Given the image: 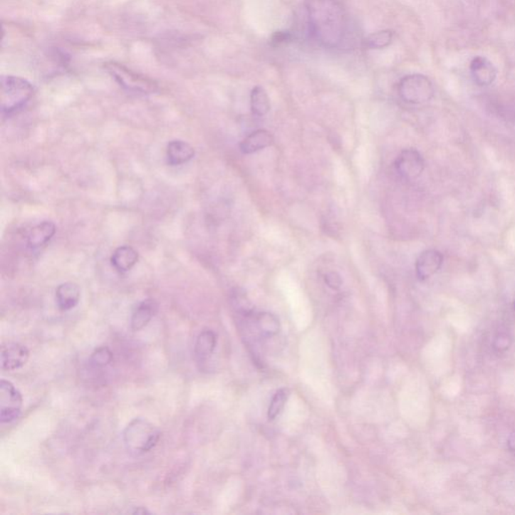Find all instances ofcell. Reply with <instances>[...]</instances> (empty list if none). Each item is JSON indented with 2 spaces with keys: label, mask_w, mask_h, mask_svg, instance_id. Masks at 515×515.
Returning <instances> with one entry per match:
<instances>
[{
  "label": "cell",
  "mask_w": 515,
  "mask_h": 515,
  "mask_svg": "<svg viewBox=\"0 0 515 515\" xmlns=\"http://www.w3.org/2000/svg\"><path fill=\"white\" fill-rule=\"evenodd\" d=\"M309 31L319 45L339 48L348 31V18L338 0H305Z\"/></svg>",
  "instance_id": "1"
},
{
  "label": "cell",
  "mask_w": 515,
  "mask_h": 515,
  "mask_svg": "<svg viewBox=\"0 0 515 515\" xmlns=\"http://www.w3.org/2000/svg\"><path fill=\"white\" fill-rule=\"evenodd\" d=\"M35 94L33 85L24 78L2 76L0 88V109L9 116L19 112L31 101Z\"/></svg>",
  "instance_id": "2"
},
{
  "label": "cell",
  "mask_w": 515,
  "mask_h": 515,
  "mask_svg": "<svg viewBox=\"0 0 515 515\" xmlns=\"http://www.w3.org/2000/svg\"><path fill=\"white\" fill-rule=\"evenodd\" d=\"M160 439V431L143 418L132 420L124 430L123 440L132 455H141L152 450Z\"/></svg>",
  "instance_id": "3"
},
{
  "label": "cell",
  "mask_w": 515,
  "mask_h": 515,
  "mask_svg": "<svg viewBox=\"0 0 515 515\" xmlns=\"http://www.w3.org/2000/svg\"><path fill=\"white\" fill-rule=\"evenodd\" d=\"M105 70L122 88L127 91L137 94H155L158 91V85L155 80L133 72L121 63L109 62L105 63Z\"/></svg>",
  "instance_id": "4"
},
{
  "label": "cell",
  "mask_w": 515,
  "mask_h": 515,
  "mask_svg": "<svg viewBox=\"0 0 515 515\" xmlns=\"http://www.w3.org/2000/svg\"><path fill=\"white\" fill-rule=\"evenodd\" d=\"M397 92L402 101L409 104H423L434 96V87L426 76L412 74L400 80Z\"/></svg>",
  "instance_id": "5"
},
{
  "label": "cell",
  "mask_w": 515,
  "mask_h": 515,
  "mask_svg": "<svg viewBox=\"0 0 515 515\" xmlns=\"http://www.w3.org/2000/svg\"><path fill=\"white\" fill-rule=\"evenodd\" d=\"M23 407V395L11 382H0V421L11 423L19 419Z\"/></svg>",
  "instance_id": "6"
},
{
  "label": "cell",
  "mask_w": 515,
  "mask_h": 515,
  "mask_svg": "<svg viewBox=\"0 0 515 515\" xmlns=\"http://www.w3.org/2000/svg\"><path fill=\"white\" fill-rule=\"evenodd\" d=\"M395 168L400 177L405 180H415L423 172L425 162L418 150L407 148L397 156L395 161Z\"/></svg>",
  "instance_id": "7"
},
{
  "label": "cell",
  "mask_w": 515,
  "mask_h": 515,
  "mask_svg": "<svg viewBox=\"0 0 515 515\" xmlns=\"http://www.w3.org/2000/svg\"><path fill=\"white\" fill-rule=\"evenodd\" d=\"M28 358L29 351L26 346L18 343H9L1 348L0 367L4 370L11 372L24 367Z\"/></svg>",
  "instance_id": "8"
},
{
  "label": "cell",
  "mask_w": 515,
  "mask_h": 515,
  "mask_svg": "<svg viewBox=\"0 0 515 515\" xmlns=\"http://www.w3.org/2000/svg\"><path fill=\"white\" fill-rule=\"evenodd\" d=\"M443 264V255L435 249L424 251L416 261L417 277L420 280L429 279L440 270Z\"/></svg>",
  "instance_id": "9"
},
{
  "label": "cell",
  "mask_w": 515,
  "mask_h": 515,
  "mask_svg": "<svg viewBox=\"0 0 515 515\" xmlns=\"http://www.w3.org/2000/svg\"><path fill=\"white\" fill-rule=\"evenodd\" d=\"M470 72L476 84L481 87L489 86L496 79L497 71L487 58L476 57L470 63Z\"/></svg>",
  "instance_id": "10"
},
{
  "label": "cell",
  "mask_w": 515,
  "mask_h": 515,
  "mask_svg": "<svg viewBox=\"0 0 515 515\" xmlns=\"http://www.w3.org/2000/svg\"><path fill=\"white\" fill-rule=\"evenodd\" d=\"M158 311V304L155 300H143L136 306L132 313L130 326L132 331H139L147 326L151 319L155 316Z\"/></svg>",
  "instance_id": "11"
},
{
  "label": "cell",
  "mask_w": 515,
  "mask_h": 515,
  "mask_svg": "<svg viewBox=\"0 0 515 515\" xmlns=\"http://www.w3.org/2000/svg\"><path fill=\"white\" fill-rule=\"evenodd\" d=\"M273 141H274V138L269 131L265 130V129H258L243 139L240 144V149L244 155H252V153L269 147L270 145H272Z\"/></svg>",
  "instance_id": "12"
},
{
  "label": "cell",
  "mask_w": 515,
  "mask_h": 515,
  "mask_svg": "<svg viewBox=\"0 0 515 515\" xmlns=\"http://www.w3.org/2000/svg\"><path fill=\"white\" fill-rule=\"evenodd\" d=\"M80 298V287L73 282L63 283L57 288L56 301L58 309L69 311L79 304Z\"/></svg>",
  "instance_id": "13"
},
{
  "label": "cell",
  "mask_w": 515,
  "mask_h": 515,
  "mask_svg": "<svg viewBox=\"0 0 515 515\" xmlns=\"http://www.w3.org/2000/svg\"><path fill=\"white\" fill-rule=\"evenodd\" d=\"M217 343L218 338L214 331L207 329L199 333L194 344V355L197 363H206L211 358L216 350Z\"/></svg>",
  "instance_id": "14"
},
{
  "label": "cell",
  "mask_w": 515,
  "mask_h": 515,
  "mask_svg": "<svg viewBox=\"0 0 515 515\" xmlns=\"http://www.w3.org/2000/svg\"><path fill=\"white\" fill-rule=\"evenodd\" d=\"M194 149L182 140H173L167 145L166 156L170 165H182L189 162L194 156Z\"/></svg>",
  "instance_id": "15"
},
{
  "label": "cell",
  "mask_w": 515,
  "mask_h": 515,
  "mask_svg": "<svg viewBox=\"0 0 515 515\" xmlns=\"http://www.w3.org/2000/svg\"><path fill=\"white\" fill-rule=\"evenodd\" d=\"M56 226L52 222H43V223L36 224L28 232L26 236L28 246L31 249L40 248L45 246L51 239L55 236Z\"/></svg>",
  "instance_id": "16"
},
{
  "label": "cell",
  "mask_w": 515,
  "mask_h": 515,
  "mask_svg": "<svg viewBox=\"0 0 515 515\" xmlns=\"http://www.w3.org/2000/svg\"><path fill=\"white\" fill-rule=\"evenodd\" d=\"M138 261V253L129 246H122L114 251L111 257L112 265L118 272L130 271Z\"/></svg>",
  "instance_id": "17"
},
{
  "label": "cell",
  "mask_w": 515,
  "mask_h": 515,
  "mask_svg": "<svg viewBox=\"0 0 515 515\" xmlns=\"http://www.w3.org/2000/svg\"><path fill=\"white\" fill-rule=\"evenodd\" d=\"M254 322L261 335L265 338H271L279 333L281 329L279 319L270 312H261L255 315Z\"/></svg>",
  "instance_id": "18"
},
{
  "label": "cell",
  "mask_w": 515,
  "mask_h": 515,
  "mask_svg": "<svg viewBox=\"0 0 515 515\" xmlns=\"http://www.w3.org/2000/svg\"><path fill=\"white\" fill-rule=\"evenodd\" d=\"M250 104L252 113L256 116H265L270 111V99L264 88L260 86L254 88L251 92Z\"/></svg>",
  "instance_id": "19"
},
{
  "label": "cell",
  "mask_w": 515,
  "mask_h": 515,
  "mask_svg": "<svg viewBox=\"0 0 515 515\" xmlns=\"http://www.w3.org/2000/svg\"><path fill=\"white\" fill-rule=\"evenodd\" d=\"M394 33L390 31H380L373 33L363 41V46L370 50H382L392 43Z\"/></svg>",
  "instance_id": "20"
},
{
  "label": "cell",
  "mask_w": 515,
  "mask_h": 515,
  "mask_svg": "<svg viewBox=\"0 0 515 515\" xmlns=\"http://www.w3.org/2000/svg\"><path fill=\"white\" fill-rule=\"evenodd\" d=\"M289 390L286 387L280 389L273 397L272 401L270 402L269 409H268V419L270 421H274L276 418L282 412L285 405L289 397Z\"/></svg>",
  "instance_id": "21"
},
{
  "label": "cell",
  "mask_w": 515,
  "mask_h": 515,
  "mask_svg": "<svg viewBox=\"0 0 515 515\" xmlns=\"http://www.w3.org/2000/svg\"><path fill=\"white\" fill-rule=\"evenodd\" d=\"M232 304L238 313L244 315L246 317L253 314V306L250 300L248 299L245 292L241 290L236 289L233 292L231 297Z\"/></svg>",
  "instance_id": "22"
},
{
  "label": "cell",
  "mask_w": 515,
  "mask_h": 515,
  "mask_svg": "<svg viewBox=\"0 0 515 515\" xmlns=\"http://www.w3.org/2000/svg\"><path fill=\"white\" fill-rule=\"evenodd\" d=\"M113 361V353L106 346L98 348L92 353L90 363L93 368H105Z\"/></svg>",
  "instance_id": "23"
},
{
  "label": "cell",
  "mask_w": 515,
  "mask_h": 515,
  "mask_svg": "<svg viewBox=\"0 0 515 515\" xmlns=\"http://www.w3.org/2000/svg\"><path fill=\"white\" fill-rule=\"evenodd\" d=\"M324 281H326L327 286L333 290L339 289L343 285V278L338 272H334V271L326 273V276H324Z\"/></svg>",
  "instance_id": "24"
},
{
  "label": "cell",
  "mask_w": 515,
  "mask_h": 515,
  "mask_svg": "<svg viewBox=\"0 0 515 515\" xmlns=\"http://www.w3.org/2000/svg\"><path fill=\"white\" fill-rule=\"evenodd\" d=\"M510 344H511V338L506 333H500L495 338L493 345L497 351H504L509 348Z\"/></svg>",
  "instance_id": "25"
},
{
  "label": "cell",
  "mask_w": 515,
  "mask_h": 515,
  "mask_svg": "<svg viewBox=\"0 0 515 515\" xmlns=\"http://www.w3.org/2000/svg\"><path fill=\"white\" fill-rule=\"evenodd\" d=\"M292 36L290 35L289 31H276L274 35L271 38V43L273 46H277L284 45L288 41H291Z\"/></svg>",
  "instance_id": "26"
},
{
  "label": "cell",
  "mask_w": 515,
  "mask_h": 515,
  "mask_svg": "<svg viewBox=\"0 0 515 515\" xmlns=\"http://www.w3.org/2000/svg\"><path fill=\"white\" fill-rule=\"evenodd\" d=\"M507 448H509L511 452H515V431L512 432L509 439H507Z\"/></svg>",
  "instance_id": "27"
},
{
  "label": "cell",
  "mask_w": 515,
  "mask_h": 515,
  "mask_svg": "<svg viewBox=\"0 0 515 515\" xmlns=\"http://www.w3.org/2000/svg\"><path fill=\"white\" fill-rule=\"evenodd\" d=\"M134 514H150V512L148 511V510L142 509V507H139L138 509H136L135 511H133Z\"/></svg>",
  "instance_id": "28"
},
{
  "label": "cell",
  "mask_w": 515,
  "mask_h": 515,
  "mask_svg": "<svg viewBox=\"0 0 515 515\" xmlns=\"http://www.w3.org/2000/svg\"><path fill=\"white\" fill-rule=\"evenodd\" d=\"M514 310H515V302H514Z\"/></svg>",
  "instance_id": "29"
}]
</instances>
